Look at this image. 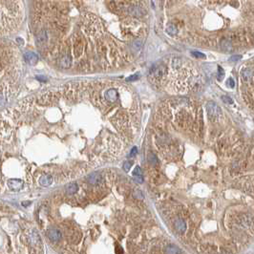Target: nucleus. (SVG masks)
<instances>
[{
	"mask_svg": "<svg viewBox=\"0 0 254 254\" xmlns=\"http://www.w3.org/2000/svg\"><path fill=\"white\" fill-rule=\"evenodd\" d=\"M166 69L163 65H158L151 69L150 74H149V78L151 81H153L155 83H159L162 79L166 76Z\"/></svg>",
	"mask_w": 254,
	"mask_h": 254,
	"instance_id": "1",
	"label": "nucleus"
},
{
	"mask_svg": "<svg viewBox=\"0 0 254 254\" xmlns=\"http://www.w3.org/2000/svg\"><path fill=\"white\" fill-rule=\"evenodd\" d=\"M206 111L210 120L215 121L222 116V110L213 101H208L206 104Z\"/></svg>",
	"mask_w": 254,
	"mask_h": 254,
	"instance_id": "2",
	"label": "nucleus"
},
{
	"mask_svg": "<svg viewBox=\"0 0 254 254\" xmlns=\"http://www.w3.org/2000/svg\"><path fill=\"white\" fill-rule=\"evenodd\" d=\"M59 95V92H49V93H46V94H44V95L41 96L39 98L38 102L40 104H50V103H52L55 98H57Z\"/></svg>",
	"mask_w": 254,
	"mask_h": 254,
	"instance_id": "3",
	"label": "nucleus"
},
{
	"mask_svg": "<svg viewBox=\"0 0 254 254\" xmlns=\"http://www.w3.org/2000/svg\"><path fill=\"white\" fill-rule=\"evenodd\" d=\"M8 186L13 191H19L23 187V181L18 179H11L8 181Z\"/></svg>",
	"mask_w": 254,
	"mask_h": 254,
	"instance_id": "4",
	"label": "nucleus"
},
{
	"mask_svg": "<svg viewBox=\"0 0 254 254\" xmlns=\"http://www.w3.org/2000/svg\"><path fill=\"white\" fill-rule=\"evenodd\" d=\"M87 181L90 184H93V185H97L100 183V181H101V175L98 173V172H93L91 173L90 175L87 176L86 178Z\"/></svg>",
	"mask_w": 254,
	"mask_h": 254,
	"instance_id": "5",
	"label": "nucleus"
},
{
	"mask_svg": "<svg viewBox=\"0 0 254 254\" xmlns=\"http://www.w3.org/2000/svg\"><path fill=\"white\" fill-rule=\"evenodd\" d=\"M47 236L50 239L51 241H54L56 242L61 239V232L59 229H55V228H50L47 232Z\"/></svg>",
	"mask_w": 254,
	"mask_h": 254,
	"instance_id": "6",
	"label": "nucleus"
},
{
	"mask_svg": "<svg viewBox=\"0 0 254 254\" xmlns=\"http://www.w3.org/2000/svg\"><path fill=\"white\" fill-rule=\"evenodd\" d=\"M24 59L26 60V62H27L28 64L34 65L36 62H38V56L36 55L34 53L29 52V53H26V54L24 55Z\"/></svg>",
	"mask_w": 254,
	"mask_h": 254,
	"instance_id": "7",
	"label": "nucleus"
},
{
	"mask_svg": "<svg viewBox=\"0 0 254 254\" xmlns=\"http://www.w3.org/2000/svg\"><path fill=\"white\" fill-rule=\"evenodd\" d=\"M47 41V33L46 31H41L38 34V38H36V44L38 46H42L44 45Z\"/></svg>",
	"mask_w": 254,
	"mask_h": 254,
	"instance_id": "8",
	"label": "nucleus"
},
{
	"mask_svg": "<svg viewBox=\"0 0 254 254\" xmlns=\"http://www.w3.org/2000/svg\"><path fill=\"white\" fill-rule=\"evenodd\" d=\"M175 228L178 232L180 233H183V232L185 231L186 229V224L184 223V221L183 219H178L175 222Z\"/></svg>",
	"mask_w": 254,
	"mask_h": 254,
	"instance_id": "9",
	"label": "nucleus"
},
{
	"mask_svg": "<svg viewBox=\"0 0 254 254\" xmlns=\"http://www.w3.org/2000/svg\"><path fill=\"white\" fill-rule=\"evenodd\" d=\"M39 184L42 186H50L53 184V178L49 175H44L39 179Z\"/></svg>",
	"mask_w": 254,
	"mask_h": 254,
	"instance_id": "10",
	"label": "nucleus"
},
{
	"mask_svg": "<svg viewBox=\"0 0 254 254\" xmlns=\"http://www.w3.org/2000/svg\"><path fill=\"white\" fill-rule=\"evenodd\" d=\"M166 254H181V250L176 245H168L165 249Z\"/></svg>",
	"mask_w": 254,
	"mask_h": 254,
	"instance_id": "11",
	"label": "nucleus"
},
{
	"mask_svg": "<svg viewBox=\"0 0 254 254\" xmlns=\"http://www.w3.org/2000/svg\"><path fill=\"white\" fill-rule=\"evenodd\" d=\"M222 50L224 51V52H227V53L231 52L233 49H232V45H231L230 41H228L227 39L223 40L222 41Z\"/></svg>",
	"mask_w": 254,
	"mask_h": 254,
	"instance_id": "12",
	"label": "nucleus"
},
{
	"mask_svg": "<svg viewBox=\"0 0 254 254\" xmlns=\"http://www.w3.org/2000/svg\"><path fill=\"white\" fill-rule=\"evenodd\" d=\"M71 65V59L70 55H64L60 59V66L63 68H68Z\"/></svg>",
	"mask_w": 254,
	"mask_h": 254,
	"instance_id": "13",
	"label": "nucleus"
},
{
	"mask_svg": "<svg viewBox=\"0 0 254 254\" xmlns=\"http://www.w3.org/2000/svg\"><path fill=\"white\" fill-rule=\"evenodd\" d=\"M78 189V186L76 183H73V184H70L67 187H66V191L68 194H75Z\"/></svg>",
	"mask_w": 254,
	"mask_h": 254,
	"instance_id": "14",
	"label": "nucleus"
},
{
	"mask_svg": "<svg viewBox=\"0 0 254 254\" xmlns=\"http://www.w3.org/2000/svg\"><path fill=\"white\" fill-rule=\"evenodd\" d=\"M117 98H118V93H117V91H115V90H109L106 94V98L109 99V100H111V101L116 100Z\"/></svg>",
	"mask_w": 254,
	"mask_h": 254,
	"instance_id": "15",
	"label": "nucleus"
},
{
	"mask_svg": "<svg viewBox=\"0 0 254 254\" xmlns=\"http://www.w3.org/2000/svg\"><path fill=\"white\" fill-rule=\"evenodd\" d=\"M253 76V71L251 69H244L242 71V77L245 80H248Z\"/></svg>",
	"mask_w": 254,
	"mask_h": 254,
	"instance_id": "16",
	"label": "nucleus"
},
{
	"mask_svg": "<svg viewBox=\"0 0 254 254\" xmlns=\"http://www.w3.org/2000/svg\"><path fill=\"white\" fill-rule=\"evenodd\" d=\"M166 32H167V34H169L170 35H175L178 33L177 27L173 24H168L167 27H166Z\"/></svg>",
	"mask_w": 254,
	"mask_h": 254,
	"instance_id": "17",
	"label": "nucleus"
},
{
	"mask_svg": "<svg viewBox=\"0 0 254 254\" xmlns=\"http://www.w3.org/2000/svg\"><path fill=\"white\" fill-rule=\"evenodd\" d=\"M147 161L152 165H157L158 164V158L154 154H149L147 157Z\"/></svg>",
	"mask_w": 254,
	"mask_h": 254,
	"instance_id": "18",
	"label": "nucleus"
},
{
	"mask_svg": "<svg viewBox=\"0 0 254 254\" xmlns=\"http://www.w3.org/2000/svg\"><path fill=\"white\" fill-rule=\"evenodd\" d=\"M134 197L137 199V200H140V201H142L144 199V196H143V193L140 190V189H135L134 190Z\"/></svg>",
	"mask_w": 254,
	"mask_h": 254,
	"instance_id": "19",
	"label": "nucleus"
},
{
	"mask_svg": "<svg viewBox=\"0 0 254 254\" xmlns=\"http://www.w3.org/2000/svg\"><path fill=\"white\" fill-rule=\"evenodd\" d=\"M219 69H218V79H219V80H222L223 79V77H224V70H223V68L222 67H218Z\"/></svg>",
	"mask_w": 254,
	"mask_h": 254,
	"instance_id": "20",
	"label": "nucleus"
},
{
	"mask_svg": "<svg viewBox=\"0 0 254 254\" xmlns=\"http://www.w3.org/2000/svg\"><path fill=\"white\" fill-rule=\"evenodd\" d=\"M133 175H134L135 177H136V176L141 175V169L140 166H136L135 169H134V171H133Z\"/></svg>",
	"mask_w": 254,
	"mask_h": 254,
	"instance_id": "21",
	"label": "nucleus"
},
{
	"mask_svg": "<svg viewBox=\"0 0 254 254\" xmlns=\"http://www.w3.org/2000/svg\"><path fill=\"white\" fill-rule=\"evenodd\" d=\"M131 166H132L131 162H126V163H124V164H123V169H124V171L128 172L129 169L131 168Z\"/></svg>",
	"mask_w": 254,
	"mask_h": 254,
	"instance_id": "22",
	"label": "nucleus"
},
{
	"mask_svg": "<svg viewBox=\"0 0 254 254\" xmlns=\"http://www.w3.org/2000/svg\"><path fill=\"white\" fill-rule=\"evenodd\" d=\"M192 55H193L194 56H196V57H201V59H205V57H206V55H205L204 54H201V53H199V52H193Z\"/></svg>",
	"mask_w": 254,
	"mask_h": 254,
	"instance_id": "23",
	"label": "nucleus"
},
{
	"mask_svg": "<svg viewBox=\"0 0 254 254\" xmlns=\"http://www.w3.org/2000/svg\"><path fill=\"white\" fill-rule=\"evenodd\" d=\"M227 85L229 86V87H231V88H233L234 87V80H233V78L232 77H230V78H228V80H227Z\"/></svg>",
	"mask_w": 254,
	"mask_h": 254,
	"instance_id": "24",
	"label": "nucleus"
},
{
	"mask_svg": "<svg viewBox=\"0 0 254 254\" xmlns=\"http://www.w3.org/2000/svg\"><path fill=\"white\" fill-rule=\"evenodd\" d=\"M135 181H137V183H139V184H141L142 181H143V178H142V175H140V176H136V177H135Z\"/></svg>",
	"mask_w": 254,
	"mask_h": 254,
	"instance_id": "25",
	"label": "nucleus"
},
{
	"mask_svg": "<svg viewBox=\"0 0 254 254\" xmlns=\"http://www.w3.org/2000/svg\"><path fill=\"white\" fill-rule=\"evenodd\" d=\"M223 100L224 101V102H227V103H232V99L229 97H227V96L223 97Z\"/></svg>",
	"mask_w": 254,
	"mask_h": 254,
	"instance_id": "26",
	"label": "nucleus"
},
{
	"mask_svg": "<svg viewBox=\"0 0 254 254\" xmlns=\"http://www.w3.org/2000/svg\"><path fill=\"white\" fill-rule=\"evenodd\" d=\"M242 59V56L241 55H233V56H231L230 59H229V60H231V61H236V60H238V59Z\"/></svg>",
	"mask_w": 254,
	"mask_h": 254,
	"instance_id": "27",
	"label": "nucleus"
},
{
	"mask_svg": "<svg viewBox=\"0 0 254 254\" xmlns=\"http://www.w3.org/2000/svg\"><path fill=\"white\" fill-rule=\"evenodd\" d=\"M133 47L135 48V50H136V49H137V50H140V49H141V42H139V41L135 42L134 44H133Z\"/></svg>",
	"mask_w": 254,
	"mask_h": 254,
	"instance_id": "28",
	"label": "nucleus"
},
{
	"mask_svg": "<svg viewBox=\"0 0 254 254\" xmlns=\"http://www.w3.org/2000/svg\"><path fill=\"white\" fill-rule=\"evenodd\" d=\"M137 153H138V149H137V147H134V148L131 150V153H130V156H131V157H134Z\"/></svg>",
	"mask_w": 254,
	"mask_h": 254,
	"instance_id": "29",
	"label": "nucleus"
},
{
	"mask_svg": "<svg viewBox=\"0 0 254 254\" xmlns=\"http://www.w3.org/2000/svg\"><path fill=\"white\" fill-rule=\"evenodd\" d=\"M138 78H139V76L134 75V77H128L127 80H128V81H132V80H135V79H138Z\"/></svg>",
	"mask_w": 254,
	"mask_h": 254,
	"instance_id": "30",
	"label": "nucleus"
},
{
	"mask_svg": "<svg viewBox=\"0 0 254 254\" xmlns=\"http://www.w3.org/2000/svg\"><path fill=\"white\" fill-rule=\"evenodd\" d=\"M36 79H38V80L43 81V82H45V81L47 80L46 77H36Z\"/></svg>",
	"mask_w": 254,
	"mask_h": 254,
	"instance_id": "31",
	"label": "nucleus"
}]
</instances>
